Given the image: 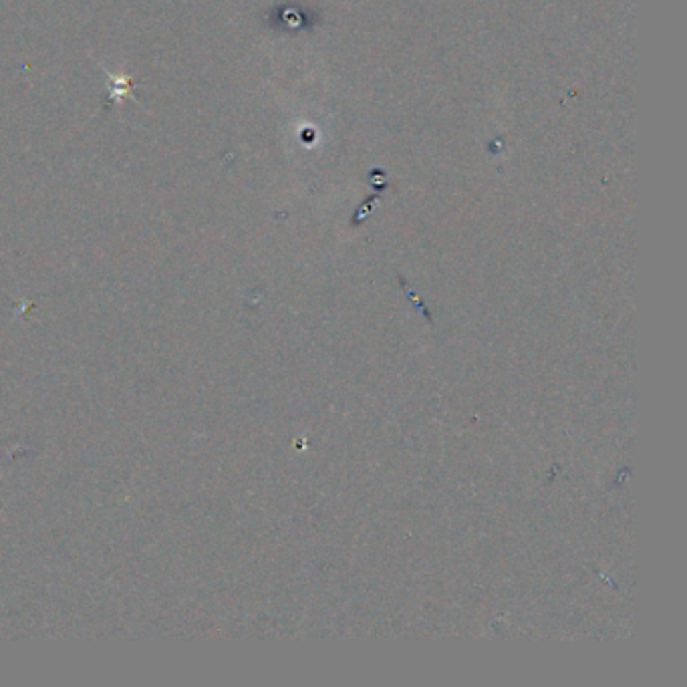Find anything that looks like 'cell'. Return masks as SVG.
<instances>
[{
  "label": "cell",
  "instance_id": "cell-1",
  "mask_svg": "<svg viewBox=\"0 0 687 687\" xmlns=\"http://www.w3.org/2000/svg\"><path fill=\"white\" fill-rule=\"evenodd\" d=\"M103 69V67H101ZM103 73L107 75V79H109V87H111V91H109V99L111 101H123V97H127V95H134V87L137 85L135 83V79L131 75H115V73H111V71H107V69H103Z\"/></svg>",
  "mask_w": 687,
  "mask_h": 687
}]
</instances>
